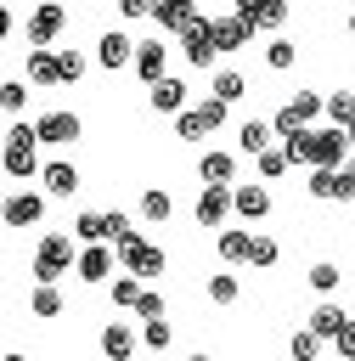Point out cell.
I'll return each mask as SVG.
<instances>
[{"mask_svg":"<svg viewBox=\"0 0 355 361\" xmlns=\"http://www.w3.org/2000/svg\"><path fill=\"white\" fill-rule=\"evenodd\" d=\"M135 73H141L147 85H163V79H169V51H163V39H135Z\"/></svg>","mask_w":355,"mask_h":361,"instance_id":"cell-8","label":"cell"},{"mask_svg":"<svg viewBox=\"0 0 355 361\" xmlns=\"http://www.w3.org/2000/svg\"><path fill=\"white\" fill-rule=\"evenodd\" d=\"M101 355L107 361H135V327L130 322H107L101 327Z\"/></svg>","mask_w":355,"mask_h":361,"instance_id":"cell-14","label":"cell"},{"mask_svg":"<svg viewBox=\"0 0 355 361\" xmlns=\"http://www.w3.org/2000/svg\"><path fill=\"white\" fill-rule=\"evenodd\" d=\"M287 355H293V361H321V338H316L310 327H299V333L287 338Z\"/></svg>","mask_w":355,"mask_h":361,"instance_id":"cell-34","label":"cell"},{"mask_svg":"<svg viewBox=\"0 0 355 361\" xmlns=\"http://www.w3.org/2000/svg\"><path fill=\"white\" fill-rule=\"evenodd\" d=\"M34 130H39V141H45V147H68V141H79V135H85L79 113H62V107L39 113V118H34Z\"/></svg>","mask_w":355,"mask_h":361,"instance_id":"cell-6","label":"cell"},{"mask_svg":"<svg viewBox=\"0 0 355 361\" xmlns=\"http://www.w3.org/2000/svg\"><path fill=\"white\" fill-rule=\"evenodd\" d=\"M327 124H338V130L355 124V96H349V90H332V96H327Z\"/></svg>","mask_w":355,"mask_h":361,"instance_id":"cell-33","label":"cell"},{"mask_svg":"<svg viewBox=\"0 0 355 361\" xmlns=\"http://www.w3.org/2000/svg\"><path fill=\"white\" fill-rule=\"evenodd\" d=\"M287 169H293V158H287V147H270V152L259 158V175H265V180H282Z\"/></svg>","mask_w":355,"mask_h":361,"instance_id":"cell-37","label":"cell"},{"mask_svg":"<svg viewBox=\"0 0 355 361\" xmlns=\"http://www.w3.org/2000/svg\"><path fill=\"white\" fill-rule=\"evenodd\" d=\"M152 107L180 118V113H186V79H180V73H169L163 85H152Z\"/></svg>","mask_w":355,"mask_h":361,"instance_id":"cell-20","label":"cell"},{"mask_svg":"<svg viewBox=\"0 0 355 361\" xmlns=\"http://www.w3.org/2000/svg\"><path fill=\"white\" fill-rule=\"evenodd\" d=\"M208 34H214V51H242V45L254 39V28H248L237 11H220V17L208 23Z\"/></svg>","mask_w":355,"mask_h":361,"instance_id":"cell-11","label":"cell"},{"mask_svg":"<svg viewBox=\"0 0 355 361\" xmlns=\"http://www.w3.org/2000/svg\"><path fill=\"white\" fill-rule=\"evenodd\" d=\"M242 90H248V73H242V68H220V73H214V96H220L225 107H231Z\"/></svg>","mask_w":355,"mask_h":361,"instance_id":"cell-30","label":"cell"},{"mask_svg":"<svg viewBox=\"0 0 355 361\" xmlns=\"http://www.w3.org/2000/svg\"><path fill=\"white\" fill-rule=\"evenodd\" d=\"M135 316H141L147 327H152V322H163V316H169V305H163V293H152V288H147V299L135 305Z\"/></svg>","mask_w":355,"mask_h":361,"instance_id":"cell-41","label":"cell"},{"mask_svg":"<svg viewBox=\"0 0 355 361\" xmlns=\"http://www.w3.org/2000/svg\"><path fill=\"white\" fill-rule=\"evenodd\" d=\"M0 107L17 118V113L28 107V85H23V79H6V85H0Z\"/></svg>","mask_w":355,"mask_h":361,"instance_id":"cell-36","label":"cell"},{"mask_svg":"<svg viewBox=\"0 0 355 361\" xmlns=\"http://www.w3.org/2000/svg\"><path fill=\"white\" fill-rule=\"evenodd\" d=\"M208 299H214V305H237V299H242V282H237L231 271H214V276H208Z\"/></svg>","mask_w":355,"mask_h":361,"instance_id":"cell-32","label":"cell"},{"mask_svg":"<svg viewBox=\"0 0 355 361\" xmlns=\"http://www.w3.org/2000/svg\"><path fill=\"white\" fill-rule=\"evenodd\" d=\"M28 79L34 85H62V56L56 51H28Z\"/></svg>","mask_w":355,"mask_h":361,"instance_id":"cell-23","label":"cell"},{"mask_svg":"<svg viewBox=\"0 0 355 361\" xmlns=\"http://www.w3.org/2000/svg\"><path fill=\"white\" fill-rule=\"evenodd\" d=\"M6 147H39V130H34L28 118H11V124H6Z\"/></svg>","mask_w":355,"mask_h":361,"instance_id":"cell-40","label":"cell"},{"mask_svg":"<svg viewBox=\"0 0 355 361\" xmlns=\"http://www.w3.org/2000/svg\"><path fill=\"white\" fill-rule=\"evenodd\" d=\"M175 135H180V141H203V135H208V124L197 118V107H186V113L175 118Z\"/></svg>","mask_w":355,"mask_h":361,"instance_id":"cell-39","label":"cell"},{"mask_svg":"<svg viewBox=\"0 0 355 361\" xmlns=\"http://www.w3.org/2000/svg\"><path fill=\"white\" fill-rule=\"evenodd\" d=\"M304 282H310V288H316V293H332V288H338V282H344V271H338V265H332V259H316V265H310V271H304Z\"/></svg>","mask_w":355,"mask_h":361,"instance_id":"cell-31","label":"cell"},{"mask_svg":"<svg viewBox=\"0 0 355 361\" xmlns=\"http://www.w3.org/2000/svg\"><path fill=\"white\" fill-rule=\"evenodd\" d=\"M192 11H197L192 0H152V23H158L163 34H180V28L192 23Z\"/></svg>","mask_w":355,"mask_h":361,"instance_id":"cell-18","label":"cell"},{"mask_svg":"<svg viewBox=\"0 0 355 361\" xmlns=\"http://www.w3.org/2000/svg\"><path fill=\"white\" fill-rule=\"evenodd\" d=\"M349 34H355V11H349Z\"/></svg>","mask_w":355,"mask_h":361,"instance_id":"cell-49","label":"cell"},{"mask_svg":"<svg viewBox=\"0 0 355 361\" xmlns=\"http://www.w3.org/2000/svg\"><path fill=\"white\" fill-rule=\"evenodd\" d=\"M113 254H118V248H107V243L79 248V282H107V276H113Z\"/></svg>","mask_w":355,"mask_h":361,"instance_id":"cell-17","label":"cell"},{"mask_svg":"<svg viewBox=\"0 0 355 361\" xmlns=\"http://www.w3.org/2000/svg\"><path fill=\"white\" fill-rule=\"evenodd\" d=\"M237 141H242L248 158H265V152L276 147V124H270V118H248V124L237 130Z\"/></svg>","mask_w":355,"mask_h":361,"instance_id":"cell-15","label":"cell"},{"mask_svg":"<svg viewBox=\"0 0 355 361\" xmlns=\"http://www.w3.org/2000/svg\"><path fill=\"white\" fill-rule=\"evenodd\" d=\"M349 322H355V316H349V310H344V305H332V299H327V305H316V310H310V316H304V327H310V333H316V338H321V344H327V338H332V344H338V338H344V327H349Z\"/></svg>","mask_w":355,"mask_h":361,"instance_id":"cell-7","label":"cell"},{"mask_svg":"<svg viewBox=\"0 0 355 361\" xmlns=\"http://www.w3.org/2000/svg\"><path fill=\"white\" fill-rule=\"evenodd\" d=\"M304 192L321 197V203H338V197H344V180H338V169H310V175H304Z\"/></svg>","mask_w":355,"mask_h":361,"instance_id":"cell-25","label":"cell"},{"mask_svg":"<svg viewBox=\"0 0 355 361\" xmlns=\"http://www.w3.org/2000/svg\"><path fill=\"white\" fill-rule=\"evenodd\" d=\"M169 322H152V327H141V338H147V350H169Z\"/></svg>","mask_w":355,"mask_h":361,"instance_id":"cell-44","label":"cell"},{"mask_svg":"<svg viewBox=\"0 0 355 361\" xmlns=\"http://www.w3.org/2000/svg\"><path fill=\"white\" fill-rule=\"evenodd\" d=\"M338 180H344V203H349V197H355V158L338 169Z\"/></svg>","mask_w":355,"mask_h":361,"instance_id":"cell-46","label":"cell"},{"mask_svg":"<svg viewBox=\"0 0 355 361\" xmlns=\"http://www.w3.org/2000/svg\"><path fill=\"white\" fill-rule=\"evenodd\" d=\"M96 62H101V68H124V62H135V39H130L124 28H107V34L96 39Z\"/></svg>","mask_w":355,"mask_h":361,"instance_id":"cell-13","label":"cell"},{"mask_svg":"<svg viewBox=\"0 0 355 361\" xmlns=\"http://www.w3.org/2000/svg\"><path fill=\"white\" fill-rule=\"evenodd\" d=\"M276 259H282L276 237H254V248H248V265H254V271H265V265H276Z\"/></svg>","mask_w":355,"mask_h":361,"instance_id":"cell-38","label":"cell"},{"mask_svg":"<svg viewBox=\"0 0 355 361\" xmlns=\"http://www.w3.org/2000/svg\"><path fill=\"white\" fill-rule=\"evenodd\" d=\"M349 147H355V124H349Z\"/></svg>","mask_w":355,"mask_h":361,"instance_id":"cell-50","label":"cell"},{"mask_svg":"<svg viewBox=\"0 0 355 361\" xmlns=\"http://www.w3.org/2000/svg\"><path fill=\"white\" fill-rule=\"evenodd\" d=\"M141 220H152V226L175 220V197H169L163 186H147V192H141Z\"/></svg>","mask_w":355,"mask_h":361,"instance_id":"cell-26","label":"cell"},{"mask_svg":"<svg viewBox=\"0 0 355 361\" xmlns=\"http://www.w3.org/2000/svg\"><path fill=\"white\" fill-rule=\"evenodd\" d=\"M197 180H203V186H231V180H237V152L208 147V152L197 158Z\"/></svg>","mask_w":355,"mask_h":361,"instance_id":"cell-9","label":"cell"},{"mask_svg":"<svg viewBox=\"0 0 355 361\" xmlns=\"http://www.w3.org/2000/svg\"><path fill=\"white\" fill-rule=\"evenodd\" d=\"M332 350H338V355H344V361H355V322H349V327H344V338H338V344H332Z\"/></svg>","mask_w":355,"mask_h":361,"instance_id":"cell-45","label":"cell"},{"mask_svg":"<svg viewBox=\"0 0 355 361\" xmlns=\"http://www.w3.org/2000/svg\"><path fill=\"white\" fill-rule=\"evenodd\" d=\"M68 265H79V243L68 231H45L34 248V282H56V276H68Z\"/></svg>","mask_w":355,"mask_h":361,"instance_id":"cell-1","label":"cell"},{"mask_svg":"<svg viewBox=\"0 0 355 361\" xmlns=\"http://www.w3.org/2000/svg\"><path fill=\"white\" fill-rule=\"evenodd\" d=\"M0 220H6V231H28V226H39V220H45V192H11L6 209H0Z\"/></svg>","mask_w":355,"mask_h":361,"instance_id":"cell-5","label":"cell"},{"mask_svg":"<svg viewBox=\"0 0 355 361\" xmlns=\"http://www.w3.org/2000/svg\"><path fill=\"white\" fill-rule=\"evenodd\" d=\"M186 361H214V355H186Z\"/></svg>","mask_w":355,"mask_h":361,"instance_id":"cell-48","label":"cell"},{"mask_svg":"<svg viewBox=\"0 0 355 361\" xmlns=\"http://www.w3.org/2000/svg\"><path fill=\"white\" fill-rule=\"evenodd\" d=\"M197 118H203V124H208V135H214V130L225 124V102H220V96H208V102H197Z\"/></svg>","mask_w":355,"mask_h":361,"instance_id":"cell-42","label":"cell"},{"mask_svg":"<svg viewBox=\"0 0 355 361\" xmlns=\"http://www.w3.org/2000/svg\"><path fill=\"white\" fill-rule=\"evenodd\" d=\"M68 28V6H34V17H28V51H51L56 45V34Z\"/></svg>","mask_w":355,"mask_h":361,"instance_id":"cell-4","label":"cell"},{"mask_svg":"<svg viewBox=\"0 0 355 361\" xmlns=\"http://www.w3.org/2000/svg\"><path fill=\"white\" fill-rule=\"evenodd\" d=\"M237 17H242L254 34H259V28H282V23H287V0H242Z\"/></svg>","mask_w":355,"mask_h":361,"instance_id":"cell-10","label":"cell"},{"mask_svg":"<svg viewBox=\"0 0 355 361\" xmlns=\"http://www.w3.org/2000/svg\"><path fill=\"white\" fill-rule=\"evenodd\" d=\"M0 169H6V180L45 175V164H39V152H34V147H6V152H0Z\"/></svg>","mask_w":355,"mask_h":361,"instance_id":"cell-16","label":"cell"},{"mask_svg":"<svg viewBox=\"0 0 355 361\" xmlns=\"http://www.w3.org/2000/svg\"><path fill=\"white\" fill-rule=\"evenodd\" d=\"M107 299H113L118 310H135V305L147 299V288H141V282H135V276L124 271V276H113V282H107Z\"/></svg>","mask_w":355,"mask_h":361,"instance_id":"cell-29","label":"cell"},{"mask_svg":"<svg viewBox=\"0 0 355 361\" xmlns=\"http://www.w3.org/2000/svg\"><path fill=\"white\" fill-rule=\"evenodd\" d=\"M62 305H68V299L56 293V282H34V293H28V310H34L39 322H56V316H62Z\"/></svg>","mask_w":355,"mask_h":361,"instance_id":"cell-22","label":"cell"},{"mask_svg":"<svg viewBox=\"0 0 355 361\" xmlns=\"http://www.w3.org/2000/svg\"><path fill=\"white\" fill-rule=\"evenodd\" d=\"M6 361H28V355H17V350H11V355H6Z\"/></svg>","mask_w":355,"mask_h":361,"instance_id":"cell-47","label":"cell"},{"mask_svg":"<svg viewBox=\"0 0 355 361\" xmlns=\"http://www.w3.org/2000/svg\"><path fill=\"white\" fill-rule=\"evenodd\" d=\"M270 124H276V135H282V141H293V135H304V130H310V118H304V107H299V102H282V107L270 113Z\"/></svg>","mask_w":355,"mask_h":361,"instance_id":"cell-24","label":"cell"},{"mask_svg":"<svg viewBox=\"0 0 355 361\" xmlns=\"http://www.w3.org/2000/svg\"><path fill=\"white\" fill-rule=\"evenodd\" d=\"M214 248H220V259H225V265H242V259H248V248H254V231H220V237H214Z\"/></svg>","mask_w":355,"mask_h":361,"instance_id":"cell-28","label":"cell"},{"mask_svg":"<svg viewBox=\"0 0 355 361\" xmlns=\"http://www.w3.org/2000/svg\"><path fill=\"white\" fill-rule=\"evenodd\" d=\"M237 214L242 220H265L270 214V192L265 186H237Z\"/></svg>","mask_w":355,"mask_h":361,"instance_id":"cell-27","label":"cell"},{"mask_svg":"<svg viewBox=\"0 0 355 361\" xmlns=\"http://www.w3.org/2000/svg\"><path fill=\"white\" fill-rule=\"evenodd\" d=\"M56 56H62V85H79L85 79V56L79 51H56Z\"/></svg>","mask_w":355,"mask_h":361,"instance_id":"cell-43","label":"cell"},{"mask_svg":"<svg viewBox=\"0 0 355 361\" xmlns=\"http://www.w3.org/2000/svg\"><path fill=\"white\" fill-rule=\"evenodd\" d=\"M225 214H237V186H203L197 203H192V220L220 237V231H225Z\"/></svg>","mask_w":355,"mask_h":361,"instance_id":"cell-2","label":"cell"},{"mask_svg":"<svg viewBox=\"0 0 355 361\" xmlns=\"http://www.w3.org/2000/svg\"><path fill=\"white\" fill-rule=\"evenodd\" d=\"M73 237H79L85 248H96V243H113V237H107V209H79V220H73Z\"/></svg>","mask_w":355,"mask_h":361,"instance_id":"cell-21","label":"cell"},{"mask_svg":"<svg viewBox=\"0 0 355 361\" xmlns=\"http://www.w3.org/2000/svg\"><path fill=\"white\" fill-rule=\"evenodd\" d=\"M39 180H45V192H51V197H73V192H79V169H73L68 158H51Z\"/></svg>","mask_w":355,"mask_h":361,"instance_id":"cell-19","label":"cell"},{"mask_svg":"<svg viewBox=\"0 0 355 361\" xmlns=\"http://www.w3.org/2000/svg\"><path fill=\"white\" fill-rule=\"evenodd\" d=\"M265 62L282 73V68H293V62H299V45H293V39H270V45H265Z\"/></svg>","mask_w":355,"mask_h":361,"instance_id":"cell-35","label":"cell"},{"mask_svg":"<svg viewBox=\"0 0 355 361\" xmlns=\"http://www.w3.org/2000/svg\"><path fill=\"white\" fill-rule=\"evenodd\" d=\"M208 23H214V17L192 11V23L180 28V56H186L192 68H214V56H220V51H214V34H208Z\"/></svg>","mask_w":355,"mask_h":361,"instance_id":"cell-3","label":"cell"},{"mask_svg":"<svg viewBox=\"0 0 355 361\" xmlns=\"http://www.w3.org/2000/svg\"><path fill=\"white\" fill-rule=\"evenodd\" d=\"M124 271H130L135 282H147V276H163V271H169V254H163L158 243H141V248H130V254H124Z\"/></svg>","mask_w":355,"mask_h":361,"instance_id":"cell-12","label":"cell"}]
</instances>
